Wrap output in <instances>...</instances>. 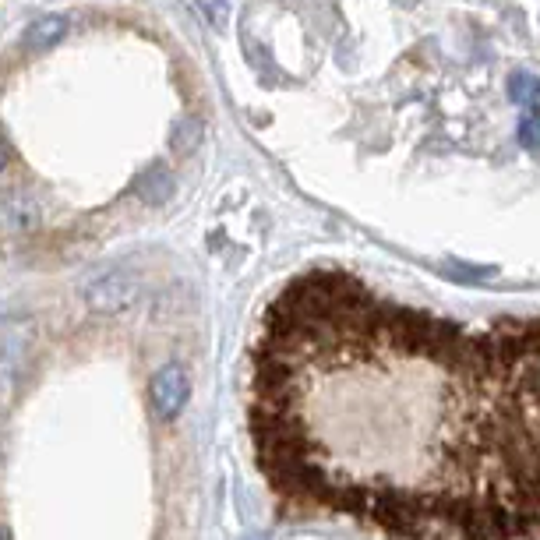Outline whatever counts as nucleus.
<instances>
[{"label": "nucleus", "mask_w": 540, "mask_h": 540, "mask_svg": "<svg viewBox=\"0 0 540 540\" xmlns=\"http://www.w3.org/2000/svg\"><path fill=\"white\" fill-rule=\"evenodd\" d=\"M279 512L382 540H540V318L459 322L311 269L248 346Z\"/></svg>", "instance_id": "1"}, {"label": "nucleus", "mask_w": 540, "mask_h": 540, "mask_svg": "<svg viewBox=\"0 0 540 540\" xmlns=\"http://www.w3.org/2000/svg\"><path fill=\"white\" fill-rule=\"evenodd\" d=\"M149 396L159 417H177V413L188 406V396H191L188 371L180 368V364H163V368L156 371V378H152Z\"/></svg>", "instance_id": "2"}, {"label": "nucleus", "mask_w": 540, "mask_h": 540, "mask_svg": "<svg viewBox=\"0 0 540 540\" xmlns=\"http://www.w3.org/2000/svg\"><path fill=\"white\" fill-rule=\"evenodd\" d=\"M131 293H135V286H131V283L120 286V276H110V279H99V283L92 286L89 300H92V308L113 311V308H124V304L131 300Z\"/></svg>", "instance_id": "3"}, {"label": "nucleus", "mask_w": 540, "mask_h": 540, "mask_svg": "<svg viewBox=\"0 0 540 540\" xmlns=\"http://www.w3.org/2000/svg\"><path fill=\"white\" fill-rule=\"evenodd\" d=\"M64 32H68V22H64L60 15L36 18V22L29 25V32H25V46H32V50H46V46H57Z\"/></svg>", "instance_id": "4"}, {"label": "nucleus", "mask_w": 540, "mask_h": 540, "mask_svg": "<svg viewBox=\"0 0 540 540\" xmlns=\"http://www.w3.org/2000/svg\"><path fill=\"white\" fill-rule=\"evenodd\" d=\"M509 96H512V103L537 110V106H540V78L537 75H512Z\"/></svg>", "instance_id": "5"}, {"label": "nucleus", "mask_w": 540, "mask_h": 540, "mask_svg": "<svg viewBox=\"0 0 540 540\" xmlns=\"http://www.w3.org/2000/svg\"><path fill=\"white\" fill-rule=\"evenodd\" d=\"M519 142H523V149L540 152V106L519 120Z\"/></svg>", "instance_id": "6"}, {"label": "nucleus", "mask_w": 540, "mask_h": 540, "mask_svg": "<svg viewBox=\"0 0 540 540\" xmlns=\"http://www.w3.org/2000/svg\"><path fill=\"white\" fill-rule=\"evenodd\" d=\"M195 4L198 11L209 18V25H216V29H223L226 18H230V0H195Z\"/></svg>", "instance_id": "7"}, {"label": "nucleus", "mask_w": 540, "mask_h": 540, "mask_svg": "<svg viewBox=\"0 0 540 540\" xmlns=\"http://www.w3.org/2000/svg\"><path fill=\"white\" fill-rule=\"evenodd\" d=\"M0 540H11V533H8V530H4V526H0Z\"/></svg>", "instance_id": "8"}, {"label": "nucleus", "mask_w": 540, "mask_h": 540, "mask_svg": "<svg viewBox=\"0 0 540 540\" xmlns=\"http://www.w3.org/2000/svg\"><path fill=\"white\" fill-rule=\"evenodd\" d=\"M0 166H4V138H0Z\"/></svg>", "instance_id": "9"}]
</instances>
